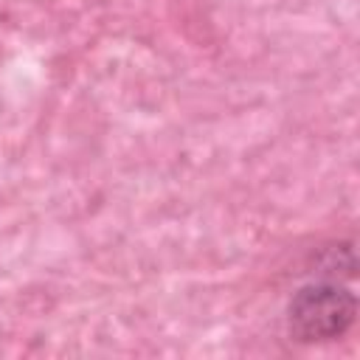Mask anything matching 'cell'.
Wrapping results in <instances>:
<instances>
[{
  "label": "cell",
  "instance_id": "cell-1",
  "mask_svg": "<svg viewBox=\"0 0 360 360\" xmlns=\"http://www.w3.org/2000/svg\"><path fill=\"white\" fill-rule=\"evenodd\" d=\"M357 315V298L338 281L304 284L287 307V329L298 343H323L346 335Z\"/></svg>",
  "mask_w": 360,
  "mask_h": 360
}]
</instances>
